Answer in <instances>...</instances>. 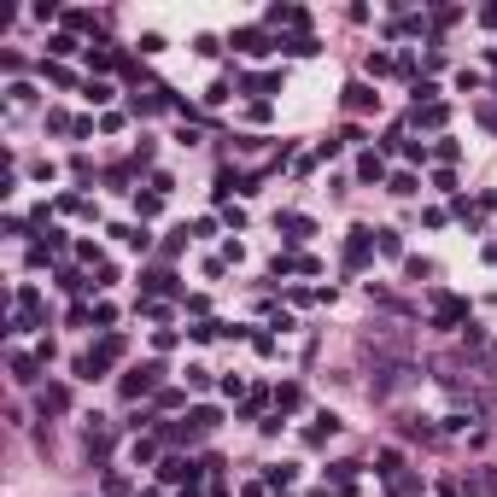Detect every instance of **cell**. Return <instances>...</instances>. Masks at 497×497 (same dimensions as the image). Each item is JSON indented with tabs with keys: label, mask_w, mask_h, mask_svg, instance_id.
<instances>
[{
	"label": "cell",
	"mask_w": 497,
	"mask_h": 497,
	"mask_svg": "<svg viewBox=\"0 0 497 497\" xmlns=\"http://www.w3.org/2000/svg\"><path fill=\"white\" fill-rule=\"evenodd\" d=\"M158 374H164V369H158V363H146V369H135V374H129V380H123V392H129V398H141V392H153V386H158Z\"/></svg>",
	"instance_id": "cell-1"
},
{
	"label": "cell",
	"mask_w": 497,
	"mask_h": 497,
	"mask_svg": "<svg viewBox=\"0 0 497 497\" xmlns=\"http://www.w3.org/2000/svg\"><path fill=\"white\" fill-rule=\"evenodd\" d=\"M374 99H380L374 88H363V82H351V88H345V111H369Z\"/></svg>",
	"instance_id": "cell-2"
},
{
	"label": "cell",
	"mask_w": 497,
	"mask_h": 497,
	"mask_svg": "<svg viewBox=\"0 0 497 497\" xmlns=\"http://www.w3.org/2000/svg\"><path fill=\"white\" fill-rule=\"evenodd\" d=\"M281 228H287V240H310V217H298V211H287Z\"/></svg>",
	"instance_id": "cell-3"
},
{
	"label": "cell",
	"mask_w": 497,
	"mask_h": 497,
	"mask_svg": "<svg viewBox=\"0 0 497 497\" xmlns=\"http://www.w3.org/2000/svg\"><path fill=\"white\" fill-rule=\"evenodd\" d=\"M462 316H468V304H462V298H439V322H444V328L462 322Z\"/></svg>",
	"instance_id": "cell-4"
},
{
	"label": "cell",
	"mask_w": 497,
	"mask_h": 497,
	"mask_svg": "<svg viewBox=\"0 0 497 497\" xmlns=\"http://www.w3.org/2000/svg\"><path fill=\"white\" fill-rule=\"evenodd\" d=\"M234 47H240V53H270V41H263L258 29H240V36H234Z\"/></svg>",
	"instance_id": "cell-5"
},
{
	"label": "cell",
	"mask_w": 497,
	"mask_h": 497,
	"mask_svg": "<svg viewBox=\"0 0 497 497\" xmlns=\"http://www.w3.org/2000/svg\"><path fill=\"white\" fill-rule=\"evenodd\" d=\"M164 479H199V468L181 462V456H170V462H164Z\"/></svg>",
	"instance_id": "cell-6"
},
{
	"label": "cell",
	"mask_w": 497,
	"mask_h": 497,
	"mask_svg": "<svg viewBox=\"0 0 497 497\" xmlns=\"http://www.w3.org/2000/svg\"><path fill=\"white\" fill-rule=\"evenodd\" d=\"M12 380H18V386H29V380H36V363H29V357H12Z\"/></svg>",
	"instance_id": "cell-7"
},
{
	"label": "cell",
	"mask_w": 497,
	"mask_h": 497,
	"mask_svg": "<svg viewBox=\"0 0 497 497\" xmlns=\"http://www.w3.org/2000/svg\"><path fill=\"white\" fill-rule=\"evenodd\" d=\"M357 176H363V181H380V176H386V164H380V158H363Z\"/></svg>",
	"instance_id": "cell-8"
},
{
	"label": "cell",
	"mask_w": 497,
	"mask_h": 497,
	"mask_svg": "<svg viewBox=\"0 0 497 497\" xmlns=\"http://www.w3.org/2000/svg\"><path fill=\"white\" fill-rule=\"evenodd\" d=\"M158 205H164V193H141V199H135V211H141V217H153Z\"/></svg>",
	"instance_id": "cell-9"
},
{
	"label": "cell",
	"mask_w": 497,
	"mask_h": 497,
	"mask_svg": "<svg viewBox=\"0 0 497 497\" xmlns=\"http://www.w3.org/2000/svg\"><path fill=\"white\" fill-rule=\"evenodd\" d=\"M270 479H275V486H293L298 468H293V462H281V468H270Z\"/></svg>",
	"instance_id": "cell-10"
},
{
	"label": "cell",
	"mask_w": 497,
	"mask_h": 497,
	"mask_svg": "<svg viewBox=\"0 0 497 497\" xmlns=\"http://www.w3.org/2000/svg\"><path fill=\"white\" fill-rule=\"evenodd\" d=\"M416 123H427V129H439V123H444V106H427V111H416Z\"/></svg>",
	"instance_id": "cell-11"
}]
</instances>
